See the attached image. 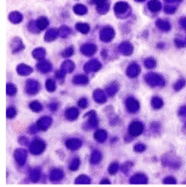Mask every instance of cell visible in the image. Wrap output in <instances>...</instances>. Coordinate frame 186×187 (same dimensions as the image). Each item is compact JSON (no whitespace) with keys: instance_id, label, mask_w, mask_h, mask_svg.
Wrapping results in <instances>:
<instances>
[{"instance_id":"cell-47","label":"cell","mask_w":186,"mask_h":187,"mask_svg":"<svg viewBox=\"0 0 186 187\" xmlns=\"http://www.w3.org/2000/svg\"><path fill=\"white\" fill-rule=\"evenodd\" d=\"M70 33V30L68 27L67 26H63V27H60V35L61 37H67L68 34Z\"/></svg>"},{"instance_id":"cell-57","label":"cell","mask_w":186,"mask_h":187,"mask_svg":"<svg viewBox=\"0 0 186 187\" xmlns=\"http://www.w3.org/2000/svg\"><path fill=\"white\" fill-rule=\"evenodd\" d=\"M183 114H186V106L181 107L180 110H179V115H183Z\"/></svg>"},{"instance_id":"cell-24","label":"cell","mask_w":186,"mask_h":187,"mask_svg":"<svg viewBox=\"0 0 186 187\" xmlns=\"http://www.w3.org/2000/svg\"><path fill=\"white\" fill-rule=\"evenodd\" d=\"M89 113L91 114V117L88 121V125L90 126V128H97L98 125V119L97 118L96 112L95 111H90Z\"/></svg>"},{"instance_id":"cell-21","label":"cell","mask_w":186,"mask_h":187,"mask_svg":"<svg viewBox=\"0 0 186 187\" xmlns=\"http://www.w3.org/2000/svg\"><path fill=\"white\" fill-rule=\"evenodd\" d=\"M128 9H129V6H128L127 3H124V2H118L114 7V11L116 12L118 15L125 13Z\"/></svg>"},{"instance_id":"cell-50","label":"cell","mask_w":186,"mask_h":187,"mask_svg":"<svg viewBox=\"0 0 186 187\" xmlns=\"http://www.w3.org/2000/svg\"><path fill=\"white\" fill-rule=\"evenodd\" d=\"M78 105H79L81 108H86L87 106H88V101H87L86 98H82L79 99V101H78Z\"/></svg>"},{"instance_id":"cell-12","label":"cell","mask_w":186,"mask_h":187,"mask_svg":"<svg viewBox=\"0 0 186 187\" xmlns=\"http://www.w3.org/2000/svg\"><path fill=\"white\" fill-rule=\"evenodd\" d=\"M140 72V67L136 64H132L127 68V75L131 78H135Z\"/></svg>"},{"instance_id":"cell-43","label":"cell","mask_w":186,"mask_h":187,"mask_svg":"<svg viewBox=\"0 0 186 187\" xmlns=\"http://www.w3.org/2000/svg\"><path fill=\"white\" fill-rule=\"evenodd\" d=\"M80 166V160L78 159V158H75V159H73L71 161V163L69 165V170H71V171H76V170L79 168Z\"/></svg>"},{"instance_id":"cell-40","label":"cell","mask_w":186,"mask_h":187,"mask_svg":"<svg viewBox=\"0 0 186 187\" xmlns=\"http://www.w3.org/2000/svg\"><path fill=\"white\" fill-rule=\"evenodd\" d=\"M30 108L32 111H34V112H40L41 109H42V104H41L40 102H38L37 101H32L30 104Z\"/></svg>"},{"instance_id":"cell-32","label":"cell","mask_w":186,"mask_h":187,"mask_svg":"<svg viewBox=\"0 0 186 187\" xmlns=\"http://www.w3.org/2000/svg\"><path fill=\"white\" fill-rule=\"evenodd\" d=\"M101 160V153L100 151H94L91 156V163L92 164H98Z\"/></svg>"},{"instance_id":"cell-26","label":"cell","mask_w":186,"mask_h":187,"mask_svg":"<svg viewBox=\"0 0 186 187\" xmlns=\"http://www.w3.org/2000/svg\"><path fill=\"white\" fill-rule=\"evenodd\" d=\"M117 91H118V84L116 82L111 83L110 85H108L106 87V93H107V95H109V97L114 95L115 94L117 93Z\"/></svg>"},{"instance_id":"cell-15","label":"cell","mask_w":186,"mask_h":187,"mask_svg":"<svg viewBox=\"0 0 186 187\" xmlns=\"http://www.w3.org/2000/svg\"><path fill=\"white\" fill-rule=\"evenodd\" d=\"M37 69L42 73H47L52 69V65L49 61H42L38 62V64H37Z\"/></svg>"},{"instance_id":"cell-1","label":"cell","mask_w":186,"mask_h":187,"mask_svg":"<svg viewBox=\"0 0 186 187\" xmlns=\"http://www.w3.org/2000/svg\"><path fill=\"white\" fill-rule=\"evenodd\" d=\"M145 81L147 82L148 85H150L151 87L155 86H161L163 87L165 84V81L162 76H160L159 74L150 72L145 75Z\"/></svg>"},{"instance_id":"cell-37","label":"cell","mask_w":186,"mask_h":187,"mask_svg":"<svg viewBox=\"0 0 186 187\" xmlns=\"http://www.w3.org/2000/svg\"><path fill=\"white\" fill-rule=\"evenodd\" d=\"M91 180H90V178L87 176H84V174H82V176H78L76 178V180H75V183L77 184H88L90 183Z\"/></svg>"},{"instance_id":"cell-11","label":"cell","mask_w":186,"mask_h":187,"mask_svg":"<svg viewBox=\"0 0 186 187\" xmlns=\"http://www.w3.org/2000/svg\"><path fill=\"white\" fill-rule=\"evenodd\" d=\"M15 159L20 165H23L26 161V152L24 149H18L15 151Z\"/></svg>"},{"instance_id":"cell-58","label":"cell","mask_w":186,"mask_h":187,"mask_svg":"<svg viewBox=\"0 0 186 187\" xmlns=\"http://www.w3.org/2000/svg\"><path fill=\"white\" fill-rule=\"evenodd\" d=\"M101 183H110V182H109V180H102Z\"/></svg>"},{"instance_id":"cell-3","label":"cell","mask_w":186,"mask_h":187,"mask_svg":"<svg viewBox=\"0 0 186 187\" xmlns=\"http://www.w3.org/2000/svg\"><path fill=\"white\" fill-rule=\"evenodd\" d=\"M143 129L144 127L142 123L138 121H134L133 123H131L129 127V134L132 136H138L143 132Z\"/></svg>"},{"instance_id":"cell-27","label":"cell","mask_w":186,"mask_h":187,"mask_svg":"<svg viewBox=\"0 0 186 187\" xmlns=\"http://www.w3.org/2000/svg\"><path fill=\"white\" fill-rule=\"evenodd\" d=\"M32 55H33V58L36 60H43L45 58V55H46V51L43 48H37L32 52Z\"/></svg>"},{"instance_id":"cell-19","label":"cell","mask_w":186,"mask_h":187,"mask_svg":"<svg viewBox=\"0 0 186 187\" xmlns=\"http://www.w3.org/2000/svg\"><path fill=\"white\" fill-rule=\"evenodd\" d=\"M59 34H60V31H57V30H56V28H53V30L47 31V33L44 36V39L48 41V42H50V41L55 40L57 37L59 36Z\"/></svg>"},{"instance_id":"cell-36","label":"cell","mask_w":186,"mask_h":187,"mask_svg":"<svg viewBox=\"0 0 186 187\" xmlns=\"http://www.w3.org/2000/svg\"><path fill=\"white\" fill-rule=\"evenodd\" d=\"M23 48V45L19 38H15L13 41V52H18Z\"/></svg>"},{"instance_id":"cell-5","label":"cell","mask_w":186,"mask_h":187,"mask_svg":"<svg viewBox=\"0 0 186 187\" xmlns=\"http://www.w3.org/2000/svg\"><path fill=\"white\" fill-rule=\"evenodd\" d=\"M114 35H115V32L113 30V28L110 26H106L103 28L101 32V39L103 42H109V41H111V39L114 37Z\"/></svg>"},{"instance_id":"cell-16","label":"cell","mask_w":186,"mask_h":187,"mask_svg":"<svg viewBox=\"0 0 186 187\" xmlns=\"http://www.w3.org/2000/svg\"><path fill=\"white\" fill-rule=\"evenodd\" d=\"M17 72L22 76H27L32 72V68L26 64H20L17 67Z\"/></svg>"},{"instance_id":"cell-28","label":"cell","mask_w":186,"mask_h":187,"mask_svg":"<svg viewBox=\"0 0 186 187\" xmlns=\"http://www.w3.org/2000/svg\"><path fill=\"white\" fill-rule=\"evenodd\" d=\"M88 78L84 75H77L73 78V83L74 84H77V85H85V84H88Z\"/></svg>"},{"instance_id":"cell-6","label":"cell","mask_w":186,"mask_h":187,"mask_svg":"<svg viewBox=\"0 0 186 187\" xmlns=\"http://www.w3.org/2000/svg\"><path fill=\"white\" fill-rule=\"evenodd\" d=\"M126 107L129 112L131 113H135L139 109V103L134 98H129L126 101Z\"/></svg>"},{"instance_id":"cell-18","label":"cell","mask_w":186,"mask_h":187,"mask_svg":"<svg viewBox=\"0 0 186 187\" xmlns=\"http://www.w3.org/2000/svg\"><path fill=\"white\" fill-rule=\"evenodd\" d=\"M131 183H147V177L143 173H136L131 178Z\"/></svg>"},{"instance_id":"cell-4","label":"cell","mask_w":186,"mask_h":187,"mask_svg":"<svg viewBox=\"0 0 186 187\" xmlns=\"http://www.w3.org/2000/svg\"><path fill=\"white\" fill-rule=\"evenodd\" d=\"M40 89L39 83L35 80H27L26 86V92L28 95H36Z\"/></svg>"},{"instance_id":"cell-41","label":"cell","mask_w":186,"mask_h":187,"mask_svg":"<svg viewBox=\"0 0 186 187\" xmlns=\"http://www.w3.org/2000/svg\"><path fill=\"white\" fill-rule=\"evenodd\" d=\"M6 93L8 95H15L16 93H17V88L15 87V85L13 84H7V87H6Z\"/></svg>"},{"instance_id":"cell-2","label":"cell","mask_w":186,"mask_h":187,"mask_svg":"<svg viewBox=\"0 0 186 187\" xmlns=\"http://www.w3.org/2000/svg\"><path fill=\"white\" fill-rule=\"evenodd\" d=\"M45 147H46V144L44 141L41 139H34L30 145V152L34 155H39L45 150Z\"/></svg>"},{"instance_id":"cell-35","label":"cell","mask_w":186,"mask_h":187,"mask_svg":"<svg viewBox=\"0 0 186 187\" xmlns=\"http://www.w3.org/2000/svg\"><path fill=\"white\" fill-rule=\"evenodd\" d=\"M148 6H149L150 10L153 12H158L161 9V4L159 1H157V0H152V1L148 4Z\"/></svg>"},{"instance_id":"cell-8","label":"cell","mask_w":186,"mask_h":187,"mask_svg":"<svg viewBox=\"0 0 186 187\" xmlns=\"http://www.w3.org/2000/svg\"><path fill=\"white\" fill-rule=\"evenodd\" d=\"M101 64L97 60H93L88 61L84 66V69L86 72H96L101 68Z\"/></svg>"},{"instance_id":"cell-53","label":"cell","mask_w":186,"mask_h":187,"mask_svg":"<svg viewBox=\"0 0 186 187\" xmlns=\"http://www.w3.org/2000/svg\"><path fill=\"white\" fill-rule=\"evenodd\" d=\"M64 75H65V73L61 69L60 70H57V71L56 72V76L59 78V79H63L64 77Z\"/></svg>"},{"instance_id":"cell-9","label":"cell","mask_w":186,"mask_h":187,"mask_svg":"<svg viewBox=\"0 0 186 187\" xmlns=\"http://www.w3.org/2000/svg\"><path fill=\"white\" fill-rule=\"evenodd\" d=\"M119 51L124 56H130L133 53V45L128 41H125L119 46Z\"/></svg>"},{"instance_id":"cell-7","label":"cell","mask_w":186,"mask_h":187,"mask_svg":"<svg viewBox=\"0 0 186 187\" xmlns=\"http://www.w3.org/2000/svg\"><path fill=\"white\" fill-rule=\"evenodd\" d=\"M51 124H52V118L46 116V117H42L38 120V122L36 123V127L41 131H46L51 126Z\"/></svg>"},{"instance_id":"cell-23","label":"cell","mask_w":186,"mask_h":187,"mask_svg":"<svg viewBox=\"0 0 186 187\" xmlns=\"http://www.w3.org/2000/svg\"><path fill=\"white\" fill-rule=\"evenodd\" d=\"M156 26L157 27L159 28L161 30H164V31H168L171 30V24H169L167 20H158L156 22Z\"/></svg>"},{"instance_id":"cell-48","label":"cell","mask_w":186,"mask_h":187,"mask_svg":"<svg viewBox=\"0 0 186 187\" xmlns=\"http://www.w3.org/2000/svg\"><path fill=\"white\" fill-rule=\"evenodd\" d=\"M135 152H138V153H140V152H143L144 150H145L146 149V146L144 144H142V143H138V144H135Z\"/></svg>"},{"instance_id":"cell-22","label":"cell","mask_w":186,"mask_h":187,"mask_svg":"<svg viewBox=\"0 0 186 187\" xmlns=\"http://www.w3.org/2000/svg\"><path fill=\"white\" fill-rule=\"evenodd\" d=\"M74 67H75V65H74V64L72 61H64L63 65H61V70L67 74V73H70V72H72L73 71V69Z\"/></svg>"},{"instance_id":"cell-54","label":"cell","mask_w":186,"mask_h":187,"mask_svg":"<svg viewBox=\"0 0 186 187\" xmlns=\"http://www.w3.org/2000/svg\"><path fill=\"white\" fill-rule=\"evenodd\" d=\"M175 45H176V46L177 47H179V48H181V47H183L184 46V43L183 42H181V41H179V40H175Z\"/></svg>"},{"instance_id":"cell-34","label":"cell","mask_w":186,"mask_h":187,"mask_svg":"<svg viewBox=\"0 0 186 187\" xmlns=\"http://www.w3.org/2000/svg\"><path fill=\"white\" fill-rule=\"evenodd\" d=\"M40 174H41V172H40V169H39V168L33 169V170H32V171L30 172V178H31V180L33 181V182H36L37 180L39 179Z\"/></svg>"},{"instance_id":"cell-29","label":"cell","mask_w":186,"mask_h":187,"mask_svg":"<svg viewBox=\"0 0 186 187\" xmlns=\"http://www.w3.org/2000/svg\"><path fill=\"white\" fill-rule=\"evenodd\" d=\"M48 24H49V22H48V20L46 18H44V17H42V18H40L38 19V20L36 22V26L37 27H38V30H45L47 26H48Z\"/></svg>"},{"instance_id":"cell-33","label":"cell","mask_w":186,"mask_h":187,"mask_svg":"<svg viewBox=\"0 0 186 187\" xmlns=\"http://www.w3.org/2000/svg\"><path fill=\"white\" fill-rule=\"evenodd\" d=\"M9 19L12 23H20V20H23V16L20 15V13H18V12H14V13H12L9 17Z\"/></svg>"},{"instance_id":"cell-10","label":"cell","mask_w":186,"mask_h":187,"mask_svg":"<svg viewBox=\"0 0 186 187\" xmlns=\"http://www.w3.org/2000/svg\"><path fill=\"white\" fill-rule=\"evenodd\" d=\"M81 53L84 54L85 56H92L97 52V47L94 44H85L81 47Z\"/></svg>"},{"instance_id":"cell-39","label":"cell","mask_w":186,"mask_h":187,"mask_svg":"<svg viewBox=\"0 0 186 187\" xmlns=\"http://www.w3.org/2000/svg\"><path fill=\"white\" fill-rule=\"evenodd\" d=\"M74 12L78 15H84L87 13V8L84 5H81V4H78V5L74 6Z\"/></svg>"},{"instance_id":"cell-25","label":"cell","mask_w":186,"mask_h":187,"mask_svg":"<svg viewBox=\"0 0 186 187\" xmlns=\"http://www.w3.org/2000/svg\"><path fill=\"white\" fill-rule=\"evenodd\" d=\"M95 139L100 142H104L105 139H107V132L104 130H98L95 132Z\"/></svg>"},{"instance_id":"cell-55","label":"cell","mask_w":186,"mask_h":187,"mask_svg":"<svg viewBox=\"0 0 186 187\" xmlns=\"http://www.w3.org/2000/svg\"><path fill=\"white\" fill-rule=\"evenodd\" d=\"M50 108L53 111H56L57 108V103H51V104H50Z\"/></svg>"},{"instance_id":"cell-44","label":"cell","mask_w":186,"mask_h":187,"mask_svg":"<svg viewBox=\"0 0 186 187\" xmlns=\"http://www.w3.org/2000/svg\"><path fill=\"white\" fill-rule=\"evenodd\" d=\"M16 114H17V110H16L15 107L10 106L9 108L7 109V111H6V116H7V118H9V119L15 117Z\"/></svg>"},{"instance_id":"cell-46","label":"cell","mask_w":186,"mask_h":187,"mask_svg":"<svg viewBox=\"0 0 186 187\" xmlns=\"http://www.w3.org/2000/svg\"><path fill=\"white\" fill-rule=\"evenodd\" d=\"M118 169H119V165L118 163H112L108 168V172L110 174H115L117 172H118Z\"/></svg>"},{"instance_id":"cell-38","label":"cell","mask_w":186,"mask_h":187,"mask_svg":"<svg viewBox=\"0 0 186 187\" xmlns=\"http://www.w3.org/2000/svg\"><path fill=\"white\" fill-rule=\"evenodd\" d=\"M144 65H145L146 68L152 69L156 66V61L154 59H152V58H148V59L144 61Z\"/></svg>"},{"instance_id":"cell-30","label":"cell","mask_w":186,"mask_h":187,"mask_svg":"<svg viewBox=\"0 0 186 187\" xmlns=\"http://www.w3.org/2000/svg\"><path fill=\"white\" fill-rule=\"evenodd\" d=\"M163 104H164V102H163V101L162 99H161L159 97H154V98H152V99H151V105L154 107L155 109H159V108H161V107L163 106Z\"/></svg>"},{"instance_id":"cell-20","label":"cell","mask_w":186,"mask_h":187,"mask_svg":"<svg viewBox=\"0 0 186 187\" xmlns=\"http://www.w3.org/2000/svg\"><path fill=\"white\" fill-rule=\"evenodd\" d=\"M50 177H51V180L52 181H59L60 179H63L64 173H63V171H61V170L55 169V170H53V171L51 172Z\"/></svg>"},{"instance_id":"cell-42","label":"cell","mask_w":186,"mask_h":187,"mask_svg":"<svg viewBox=\"0 0 186 187\" xmlns=\"http://www.w3.org/2000/svg\"><path fill=\"white\" fill-rule=\"evenodd\" d=\"M56 83L55 81L53 80V79H49L46 83V89L49 92H54V91H56Z\"/></svg>"},{"instance_id":"cell-59","label":"cell","mask_w":186,"mask_h":187,"mask_svg":"<svg viewBox=\"0 0 186 187\" xmlns=\"http://www.w3.org/2000/svg\"><path fill=\"white\" fill-rule=\"evenodd\" d=\"M136 1H143V0H136Z\"/></svg>"},{"instance_id":"cell-31","label":"cell","mask_w":186,"mask_h":187,"mask_svg":"<svg viewBox=\"0 0 186 187\" xmlns=\"http://www.w3.org/2000/svg\"><path fill=\"white\" fill-rule=\"evenodd\" d=\"M76 28H77V30H79L81 33H84V34H87V33L90 31L89 24L83 23H78L76 24Z\"/></svg>"},{"instance_id":"cell-17","label":"cell","mask_w":186,"mask_h":187,"mask_svg":"<svg viewBox=\"0 0 186 187\" xmlns=\"http://www.w3.org/2000/svg\"><path fill=\"white\" fill-rule=\"evenodd\" d=\"M94 98L98 103H104L106 101V95L103 93V91L98 89L94 92Z\"/></svg>"},{"instance_id":"cell-13","label":"cell","mask_w":186,"mask_h":187,"mask_svg":"<svg viewBox=\"0 0 186 187\" xmlns=\"http://www.w3.org/2000/svg\"><path fill=\"white\" fill-rule=\"evenodd\" d=\"M67 147L70 150H77L82 146V141L80 139H68L67 142H65Z\"/></svg>"},{"instance_id":"cell-14","label":"cell","mask_w":186,"mask_h":187,"mask_svg":"<svg viewBox=\"0 0 186 187\" xmlns=\"http://www.w3.org/2000/svg\"><path fill=\"white\" fill-rule=\"evenodd\" d=\"M64 115H65V117H67V119L70 120V121H73V120H75L78 117V115H79V110L75 108V107L67 108L65 110Z\"/></svg>"},{"instance_id":"cell-49","label":"cell","mask_w":186,"mask_h":187,"mask_svg":"<svg viewBox=\"0 0 186 187\" xmlns=\"http://www.w3.org/2000/svg\"><path fill=\"white\" fill-rule=\"evenodd\" d=\"M185 81L184 80H179V81H177L175 83V91H179L183 88V87L185 86Z\"/></svg>"},{"instance_id":"cell-56","label":"cell","mask_w":186,"mask_h":187,"mask_svg":"<svg viewBox=\"0 0 186 187\" xmlns=\"http://www.w3.org/2000/svg\"><path fill=\"white\" fill-rule=\"evenodd\" d=\"M180 23H181V26H182L185 30H186V19L185 18H183V19H181L180 20Z\"/></svg>"},{"instance_id":"cell-45","label":"cell","mask_w":186,"mask_h":187,"mask_svg":"<svg viewBox=\"0 0 186 187\" xmlns=\"http://www.w3.org/2000/svg\"><path fill=\"white\" fill-rule=\"evenodd\" d=\"M74 53V49L72 47H68L65 50H64L63 53H61V56L64 58H67V57H71Z\"/></svg>"},{"instance_id":"cell-51","label":"cell","mask_w":186,"mask_h":187,"mask_svg":"<svg viewBox=\"0 0 186 187\" xmlns=\"http://www.w3.org/2000/svg\"><path fill=\"white\" fill-rule=\"evenodd\" d=\"M164 183L165 184H167V183H172V184H175V183H176V181H175V177H172V176H168V177H166L164 179Z\"/></svg>"},{"instance_id":"cell-60","label":"cell","mask_w":186,"mask_h":187,"mask_svg":"<svg viewBox=\"0 0 186 187\" xmlns=\"http://www.w3.org/2000/svg\"><path fill=\"white\" fill-rule=\"evenodd\" d=\"M167 1H169V0H167ZM171 1H172V0H171Z\"/></svg>"},{"instance_id":"cell-52","label":"cell","mask_w":186,"mask_h":187,"mask_svg":"<svg viewBox=\"0 0 186 187\" xmlns=\"http://www.w3.org/2000/svg\"><path fill=\"white\" fill-rule=\"evenodd\" d=\"M104 2H105V0H95V3L97 4V6L98 8V10L101 9L102 6L104 5Z\"/></svg>"}]
</instances>
